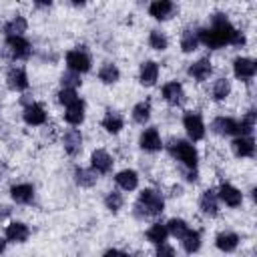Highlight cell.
<instances>
[{
    "label": "cell",
    "mask_w": 257,
    "mask_h": 257,
    "mask_svg": "<svg viewBox=\"0 0 257 257\" xmlns=\"http://www.w3.org/2000/svg\"><path fill=\"white\" fill-rule=\"evenodd\" d=\"M139 207H143V211H145L147 215H159V213L163 211L165 203H163V197H161L159 193L147 189V191H143L141 197H139Z\"/></svg>",
    "instance_id": "cell-1"
},
{
    "label": "cell",
    "mask_w": 257,
    "mask_h": 257,
    "mask_svg": "<svg viewBox=\"0 0 257 257\" xmlns=\"http://www.w3.org/2000/svg\"><path fill=\"white\" fill-rule=\"evenodd\" d=\"M66 64L72 72H86L90 68V58L82 50H70L66 54Z\"/></svg>",
    "instance_id": "cell-2"
},
{
    "label": "cell",
    "mask_w": 257,
    "mask_h": 257,
    "mask_svg": "<svg viewBox=\"0 0 257 257\" xmlns=\"http://www.w3.org/2000/svg\"><path fill=\"white\" fill-rule=\"evenodd\" d=\"M183 124H185L187 133H189V137H191L193 141L203 139V135H205V124H203V120H201V116H199L197 112H187L185 118H183Z\"/></svg>",
    "instance_id": "cell-3"
},
{
    "label": "cell",
    "mask_w": 257,
    "mask_h": 257,
    "mask_svg": "<svg viewBox=\"0 0 257 257\" xmlns=\"http://www.w3.org/2000/svg\"><path fill=\"white\" fill-rule=\"evenodd\" d=\"M173 153L179 157V161H183L187 167H195L197 165V151L193 145L185 143V141H177L173 147Z\"/></svg>",
    "instance_id": "cell-4"
},
{
    "label": "cell",
    "mask_w": 257,
    "mask_h": 257,
    "mask_svg": "<svg viewBox=\"0 0 257 257\" xmlns=\"http://www.w3.org/2000/svg\"><path fill=\"white\" fill-rule=\"evenodd\" d=\"M6 44L12 52V56H16V58H26L30 54V44L22 36H8Z\"/></svg>",
    "instance_id": "cell-5"
},
{
    "label": "cell",
    "mask_w": 257,
    "mask_h": 257,
    "mask_svg": "<svg viewBox=\"0 0 257 257\" xmlns=\"http://www.w3.org/2000/svg\"><path fill=\"white\" fill-rule=\"evenodd\" d=\"M237 78H251L255 74V62L251 58H237L233 64Z\"/></svg>",
    "instance_id": "cell-6"
},
{
    "label": "cell",
    "mask_w": 257,
    "mask_h": 257,
    "mask_svg": "<svg viewBox=\"0 0 257 257\" xmlns=\"http://www.w3.org/2000/svg\"><path fill=\"white\" fill-rule=\"evenodd\" d=\"M24 120L28 124H42L46 120V112L40 104H28L24 108Z\"/></svg>",
    "instance_id": "cell-7"
},
{
    "label": "cell",
    "mask_w": 257,
    "mask_h": 257,
    "mask_svg": "<svg viewBox=\"0 0 257 257\" xmlns=\"http://www.w3.org/2000/svg\"><path fill=\"white\" fill-rule=\"evenodd\" d=\"M141 147L145 151H159L161 149V137H159L157 128H147L141 135Z\"/></svg>",
    "instance_id": "cell-8"
},
{
    "label": "cell",
    "mask_w": 257,
    "mask_h": 257,
    "mask_svg": "<svg viewBox=\"0 0 257 257\" xmlns=\"http://www.w3.org/2000/svg\"><path fill=\"white\" fill-rule=\"evenodd\" d=\"M92 167H94L98 173H106V171H110V167H112V159H110V155H108L106 151H102V149L94 151V153H92Z\"/></svg>",
    "instance_id": "cell-9"
},
{
    "label": "cell",
    "mask_w": 257,
    "mask_h": 257,
    "mask_svg": "<svg viewBox=\"0 0 257 257\" xmlns=\"http://www.w3.org/2000/svg\"><path fill=\"white\" fill-rule=\"evenodd\" d=\"M189 74L193 78H197V80H205L211 74V62H209V58H201L195 64H191L189 66Z\"/></svg>",
    "instance_id": "cell-10"
},
{
    "label": "cell",
    "mask_w": 257,
    "mask_h": 257,
    "mask_svg": "<svg viewBox=\"0 0 257 257\" xmlns=\"http://www.w3.org/2000/svg\"><path fill=\"white\" fill-rule=\"evenodd\" d=\"M8 86L14 88V90H24L28 86V78H26V72L22 68H12L8 72Z\"/></svg>",
    "instance_id": "cell-11"
},
{
    "label": "cell",
    "mask_w": 257,
    "mask_h": 257,
    "mask_svg": "<svg viewBox=\"0 0 257 257\" xmlns=\"http://www.w3.org/2000/svg\"><path fill=\"white\" fill-rule=\"evenodd\" d=\"M64 118H66V122H70V124H80L82 118H84V104H82L80 100L68 104V108H66V112H64Z\"/></svg>",
    "instance_id": "cell-12"
},
{
    "label": "cell",
    "mask_w": 257,
    "mask_h": 257,
    "mask_svg": "<svg viewBox=\"0 0 257 257\" xmlns=\"http://www.w3.org/2000/svg\"><path fill=\"white\" fill-rule=\"evenodd\" d=\"M219 197L229 205V207H237V205H241V193L235 189V187H231V185H221V189H219Z\"/></svg>",
    "instance_id": "cell-13"
},
{
    "label": "cell",
    "mask_w": 257,
    "mask_h": 257,
    "mask_svg": "<svg viewBox=\"0 0 257 257\" xmlns=\"http://www.w3.org/2000/svg\"><path fill=\"white\" fill-rule=\"evenodd\" d=\"M163 96H165L167 102L177 104V102H181V98H183V86H181L179 82H169V84L163 86Z\"/></svg>",
    "instance_id": "cell-14"
},
{
    "label": "cell",
    "mask_w": 257,
    "mask_h": 257,
    "mask_svg": "<svg viewBox=\"0 0 257 257\" xmlns=\"http://www.w3.org/2000/svg\"><path fill=\"white\" fill-rule=\"evenodd\" d=\"M233 151H235V155H239V157H251L253 151H255L253 139H249V137L235 139V141H233Z\"/></svg>",
    "instance_id": "cell-15"
},
{
    "label": "cell",
    "mask_w": 257,
    "mask_h": 257,
    "mask_svg": "<svg viewBox=\"0 0 257 257\" xmlns=\"http://www.w3.org/2000/svg\"><path fill=\"white\" fill-rule=\"evenodd\" d=\"M6 237H8L10 241L22 243V241L28 239V227H26L24 223H12V225H8V229H6Z\"/></svg>",
    "instance_id": "cell-16"
},
{
    "label": "cell",
    "mask_w": 257,
    "mask_h": 257,
    "mask_svg": "<svg viewBox=\"0 0 257 257\" xmlns=\"http://www.w3.org/2000/svg\"><path fill=\"white\" fill-rule=\"evenodd\" d=\"M173 10V2L171 0H153V4L149 6L151 16L155 18H167Z\"/></svg>",
    "instance_id": "cell-17"
},
{
    "label": "cell",
    "mask_w": 257,
    "mask_h": 257,
    "mask_svg": "<svg viewBox=\"0 0 257 257\" xmlns=\"http://www.w3.org/2000/svg\"><path fill=\"white\" fill-rule=\"evenodd\" d=\"M157 74H159L157 62H151V60H149V62H145V64L141 66V82H143V84H147V86L155 84Z\"/></svg>",
    "instance_id": "cell-18"
},
{
    "label": "cell",
    "mask_w": 257,
    "mask_h": 257,
    "mask_svg": "<svg viewBox=\"0 0 257 257\" xmlns=\"http://www.w3.org/2000/svg\"><path fill=\"white\" fill-rule=\"evenodd\" d=\"M80 145H82V137L78 131H70L64 135V149L68 155H76L80 151Z\"/></svg>",
    "instance_id": "cell-19"
},
{
    "label": "cell",
    "mask_w": 257,
    "mask_h": 257,
    "mask_svg": "<svg viewBox=\"0 0 257 257\" xmlns=\"http://www.w3.org/2000/svg\"><path fill=\"white\" fill-rule=\"evenodd\" d=\"M197 38H199L203 44H207L209 48H219V46H223L219 34H217L213 28H203V30H199V36H197Z\"/></svg>",
    "instance_id": "cell-20"
},
{
    "label": "cell",
    "mask_w": 257,
    "mask_h": 257,
    "mask_svg": "<svg viewBox=\"0 0 257 257\" xmlns=\"http://www.w3.org/2000/svg\"><path fill=\"white\" fill-rule=\"evenodd\" d=\"M114 179H116V183H118L124 191H133V189L137 187V183H139V177H137L135 171H120Z\"/></svg>",
    "instance_id": "cell-21"
},
{
    "label": "cell",
    "mask_w": 257,
    "mask_h": 257,
    "mask_svg": "<svg viewBox=\"0 0 257 257\" xmlns=\"http://www.w3.org/2000/svg\"><path fill=\"white\" fill-rule=\"evenodd\" d=\"M10 195H12V199L16 203H28L32 199V195H34V189L30 185H16V187H12Z\"/></svg>",
    "instance_id": "cell-22"
},
{
    "label": "cell",
    "mask_w": 257,
    "mask_h": 257,
    "mask_svg": "<svg viewBox=\"0 0 257 257\" xmlns=\"http://www.w3.org/2000/svg\"><path fill=\"white\" fill-rule=\"evenodd\" d=\"M213 128L221 135H233V133H237V122L233 118H223L221 116V118L213 120Z\"/></svg>",
    "instance_id": "cell-23"
},
{
    "label": "cell",
    "mask_w": 257,
    "mask_h": 257,
    "mask_svg": "<svg viewBox=\"0 0 257 257\" xmlns=\"http://www.w3.org/2000/svg\"><path fill=\"white\" fill-rule=\"evenodd\" d=\"M167 227L165 225H161V223H155L149 231H147V239L151 241V243H155V245H159V243H165V239H167Z\"/></svg>",
    "instance_id": "cell-24"
},
{
    "label": "cell",
    "mask_w": 257,
    "mask_h": 257,
    "mask_svg": "<svg viewBox=\"0 0 257 257\" xmlns=\"http://www.w3.org/2000/svg\"><path fill=\"white\" fill-rule=\"evenodd\" d=\"M181 239H183V247H185L187 253L197 251L199 245H201V235H199L197 231H189V229H187V233H185Z\"/></svg>",
    "instance_id": "cell-25"
},
{
    "label": "cell",
    "mask_w": 257,
    "mask_h": 257,
    "mask_svg": "<svg viewBox=\"0 0 257 257\" xmlns=\"http://www.w3.org/2000/svg\"><path fill=\"white\" fill-rule=\"evenodd\" d=\"M237 235L235 233H221L219 237H217V247L221 249V251H233L235 247H237Z\"/></svg>",
    "instance_id": "cell-26"
},
{
    "label": "cell",
    "mask_w": 257,
    "mask_h": 257,
    "mask_svg": "<svg viewBox=\"0 0 257 257\" xmlns=\"http://www.w3.org/2000/svg\"><path fill=\"white\" fill-rule=\"evenodd\" d=\"M102 126L108 131V133H118L122 128V118L116 114V112H108L104 118H102Z\"/></svg>",
    "instance_id": "cell-27"
},
{
    "label": "cell",
    "mask_w": 257,
    "mask_h": 257,
    "mask_svg": "<svg viewBox=\"0 0 257 257\" xmlns=\"http://www.w3.org/2000/svg\"><path fill=\"white\" fill-rule=\"evenodd\" d=\"M201 209L209 215H215L217 213V199L213 195V191H205L203 197H201Z\"/></svg>",
    "instance_id": "cell-28"
},
{
    "label": "cell",
    "mask_w": 257,
    "mask_h": 257,
    "mask_svg": "<svg viewBox=\"0 0 257 257\" xmlns=\"http://www.w3.org/2000/svg\"><path fill=\"white\" fill-rule=\"evenodd\" d=\"M98 76H100V80H102V82H106V84L116 82V80H118V68H116L114 64H104V66L100 68Z\"/></svg>",
    "instance_id": "cell-29"
},
{
    "label": "cell",
    "mask_w": 257,
    "mask_h": 257,
    "mask_svg": "<svg viewBox=\"0 0 257 257\" xmlns=\"http://www.w3.org/2000/svg\"><path fill=\"white\" fill-rule=\"evenodd\" d=\"M24 30H26V20H24L22 16H16L12 22L6 24V32H8V36H20Z\"/></svg>",
    "instance_id": "cell-30"
},
{
    "label": "cell",
    "mask_w": 257,
    "mask_h": 257,
    "mask_svg": "<svg viewBox=\"0 0 257 257\" xmlns=\"http://www.w3.org/2000/svg\"><path fill=\"white\" fill-rule=\"evenodd\" d=\"M197 42H199V38L195 36V32H191V30H185V32H183L181 48H183L185 52H193V50L197 48Z\"/></svg>",
    "instance_id": "cell-31"
},
{
    "label": "cell",
    "mask_w": 257,
    "mask_h": 257,
    "mask_svg": "<svg viewBox=\"0 0 257 257\" xmlns=\"http://www.w3.org/2000/svg\"><path fill=\"white\" fill-rule=\"evenodd\" d=\"M149 116H151V104L149 102H139L133 110V118L137 122H145V120H149Z\"/></svg>",
    "instance_id": "cell-32"
},
{
    "label": "cell",
    "mask_w": 257,
    "mask_h": 257,
    "mask_svg": "<svg viewBox=\"0 0 257 257\" xmlns=\"http://www.w3.org/2000/svg\"><path fill=\"white\" fill-rule=\"evenodd\" d=\"M74 175H76V183L82 185V187H90L96 181V175L92 171H86V169H76Z\"/></svg>",
    "instance_id": "cell-33"
},
{
    "label": "cell",
    "mask_w": 257,
    "mask_h": 257,
    "mask_svg": "<svg viewBox=\"0 0 257 257\" xmlns=\"http://www.w3.org/2000/svg\"><path fill=\"white\" fill-rule=\"evenodd\" d=\"M167 231H169L171 235H175V237H183V235L187 233V223L181 221V219H171V221L167 223Z\"/></svg>",
    "instance_id": "cell-34"
},
{
    "label": "cell",
    "mask_w": 257,
    "mask_h": 257,
    "mask_svg": "<svg viewBox=\"0 0 257 257\" xmlns=\"http://www.w3.org/2000/svg\"><path fill=\"white\" fill-rule=\"evenodd\" d=\"M229 90H231V86H229V80H225V78H219V80L215 82V86H213V96H215L217 100H223V98L229 94Z\"/></svg>",
    "instance_id": "cell-35"
},
{
    "label": "cell",
    "mask_w": 257,
    "mask_h": 257,
    "mask_svg": "<svg viewBox=\"0 0 257 257\" xmlns=\"http://www.w3.org/2000/svg\"><path fill=\"white\" fill-rule=\"evenodd\" d=\"M149 42H151V46L157 48V50H165V48H167V36H165L163 32H159V30H153V32H151Z\"/></svg>",
    "instance_id": "cell-36"
},
{
    "label": "cell",
    "mask_w": 257,
    "mask_h": 257,
    "mask_svg": "<svg viewBox=\"0 0 257 257\" xmlns=\"http://www.w3.org/2000/svg\"><path fill=\"white\" fill-rule=\"evenodd\" d=\"M58 100H60L62 104H66V106H68V104L76 102V100H78V96H76L74 88H66V86H64V88L58 92Z\"/></svg>",
    "instance_id": "cell-37"
},
{
    "label": "cell",
    "mask_w": 257,
    "mask_h": 257,
    "mask_svg": "<svg viewBox=\"0 0 257 257\" xmlns=\"http://www.w3.org/2000/svg\"><path fill=\"white\" fill-rule=\"evenodd\" d=\"M104 203H106V207L110 209V211H118L120 209V205H122V197L118 195V193H108L106 195V199H104Z\"/></svg>",
    "instance_id": "cell-38"
},
{
    "label": "cell",
    "mask_w": 257,
    "mask_h": 257,
    "mask_svg": "<svg viewBox=\"0 0 257 257\" xmlns=\"http://www.w3.org/2000/svg\"><path fill=\"white\" fill-rule=\"evenodd\" d=\"M62 84H64L66 88H72V86L80 84V80H78L74 74H64V76H62Z\"/></svg>",
    "instance_id": "cell-39"
},
{
    "label": "cell",
    "mask_w": 257,
    "mask_h": 257,
    "mask_svg": "<svg viewBox=\"0 0 257 257\" xmlns=\"http://www.w3.org/2000/svg\"><path fill=\"white\" fill-rule=\"evenodd\" d=\"M157 253H159V255H173V249H171V247H165L163 243H159Z\"/></svg>",
    "instance_id": "cell-40"
},
{
    "label": "cell",
    "mask_w": 257,
    "mask_h": 257,
    "mask_svg": "<svg viewBox=\"0 0 257 257\" xmlns=\"http://www.w3.org/2000/svg\"><path fill=\"white\" fill-rule=\"evenodd\" d=\"M4 247H6V241H4V239H2V237H0V253H2V251H4Z\"/></svg>",
    "instance_id": "cell-41"
},
{
    "label": "cell",
    "mask_w": 257,
    "mask_h": 257,
    "mask_svg": "<svg viewBox=\"0 0 257 257\" xmlns=\"http://www.w3.org/2000/svg\"><path fill=\"white\" fill-rule=\"evenodd\" d=\"M36 2H38V4H50L52 0H36Z\"/></svg>",
    "instance_id": "cell-42"
},
{
    "label": "cell",
    "mask_w": 257,
    "mask_h": 257,
    "mask_svg": "<svg viewBox=\"0 0 257 257\" xmlns=\"http://www.w3.org/2000/svg\"><path fill=\"white\" fill-rule=\"evenodd\" d=\"M72 2H76V4H80V2H84V0H72Z\"/></svg>",
    "instance_id": "cell-43"
}]
</instances>
